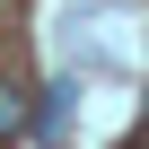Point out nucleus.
Here are the masks:
<instances>
[{"mask_svg":"<svg viewBox=\"0 0 149 149\" xmlns=\"http://www.w3.org/2000/svg\"><path fill=\"white\" fill-rule=\"evenodd\" d=\"M70 105H79V88H53L44 105H26V132H44V140H61V132H70Z\"/></svg>","mask_w":149,"mask_h":149,"instance_id":"1","label":"nucleus"},{"mask_svg":"<svg viewBox=\"0 0 149 149\" xmlns=\"http://www.w3.org/2000/svg\"><path fill=\"white\" fill-rule=\"evenodd\" d=\"M18 132H26V88H18V79H0V149H9Z\"/></svg>","mask_w":149,"mask_h":149,"instance_id":"2","label":"nucleus"}]
</instances>
